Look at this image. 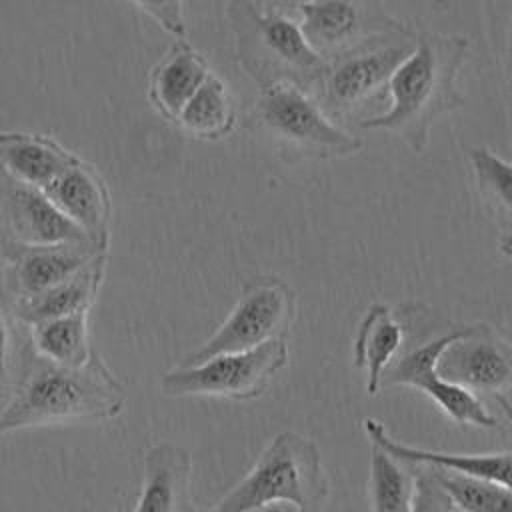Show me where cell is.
<instances>
[{
  "mask_svg": "<svg viewBox=\"0 0 512 512\" xmlns=\"http://www.w3.org/2000/svg\"><path fill=\"white\" fill-rule=\"evenodd\" d=\"M470 42L462 34L416 30L410 56L396 68L388 84V110L358 122L362 130L398 136L412 152L422 154L438 118L464 106L458 76Z\"/></svg>",
  "mask_w": 512,
  "mask_h": 512,
  "instance_id": "6da1fadb",
  "label": "cell"
},
{
  "mask_svg": "<svg viewBox=\"0 0 512 512\" xmlns=\"http://www.w3.org/2000/svg\"><path fill=\"white\" fill-rule=\"evenodd\" d=\"M126 406V390L98 352L84 366H62L30 344L6 408L0 434L58 424L112 420Z\"/></svg>",
  "mask_w": 512,
  "mask_h": 512,
  "instance_id": "7a4b0ae2",
  "label": "cell"
},
{
  "mask_svg": "<svg viewBox=\"0 0 512 512\" xmlns=\"http://www.w3.org/2000/svg\"><path fill=\"white\" fill-rule=\"evenodd\" d=\"M226 18L236 62L260 90L292 82L314 94L328 62L308 44L296 16L262 12L252 0H228Z\"/></svg>",
  "mask_w": 512,
  "mask_h": 512,
  "instance_id": "3957f363",
  "label": "cell"
},
{
  "mask_svg": "<svg viewBox=\"0 0 512 512\" xmlns=\"http://www.w3.org/2000/svg\"><path fill=\"white\" fill-rule=\"evenodd\" d=\"M330 494L318 446L292 430L276 434L252 468L204 512H250L288 502L300 512H324Z\"/></svg>",
  "mask_w": 512,
  "mask_h": 512,
  "instance_id": "277c9868",
  "label": "cell"
},
{
  "mask_svg": "<svg viewBox=\"0 0 512 512\" xmlns=\"http://www.w3.org/2000/svg\"><path fill=\"white\" fill-rule=\"evenodd\" d=\"M252 120L292 160L348 158L364 146L324 112L310 90L292 82L260 90Z\"/></svg>",
  "mask_w": 512,
  "mask_h": 512,
  "instance_id": "5b68a950",
  "label": "cell"
},
{
  "mask_svg": "<svg viewBox=\"0 0 512 512\" xmlns=\"http://www.w3.org/2000/svg\"><path fill=\"white\" fill-rule=\"evenodd\" d=\"M416 44V28L380 36L326 64L314 90L324 112L336 122L358 114L382 96L396 68L410 56Z\"/></svg>",
  "mask_w": 512,
  "mask_h": 512,
  "instance_id": "8992f818",
  "label": "cell"
},
{
  "mask_svg": "<svg viewBox=\"0 0 512 512\" xmlns=\"http://www.w3.org/2000/svg\"><path fill=\"white\" fill-rule=\"evenodd\" d=\"M296 318V292L274 276L244 282L240 296L222 324L178 366H196L218 354L254 350L286 340Z\"/></svg>",
  "mask_w": 512,
  "mask_h": 512,
  "instance_id": "52a82bcc",
  "label": "cell"
},
{
  "mask_svg": "<svg viewBox=\"0 0 512 512\" xmlns=\"http://www.w3.org/2000/svg\"><path fill=\"white\" fill-rule=\"evenodd\" d=\"M286 364L288 344L274 340L254 350L218 354L196 366H176L160 378V390L170 398L254 400L268 392Z\"/></svg>",
  "mask_w": 512,
  "mask_h": 512,
  "instance_id": "ba28073f",
  "label": "cell"
},
{
  "mask_svg": "<svg viewBox=\"0 0 512 512\" xmlns=\"http://www.w3.org/2000/svg\"><path fill=\"white\" fill-rule=\"evenodd\" d=\"M470 324H448L436 336H424L418 344L400 352L382 378V390L394 386L416 388L426 394L442 414L458 426L492 430L498 426L496 416L488 412L484 402L470 388L448 380L438 366L444 352L468 332Z\"/></svg>",
  "mask_w": 512,
  "mask_h": 512,
  "instance_id": "9c48e42d",
  "label": "cell"
},
{
  "mask_svg": "<svg viewBox=\"0 0 512 512\" xmlns=\"http://www.w3.org/2000/svg\"><path fill=\"white\" fill-rule=\"evenodd\" d=\"M296 20L308 44L326 62L410 28L386 10L384 0H314L298 8Z\"/></svg>",
  "mask_w": 512,
  "mask_h": 512,
  "instance_id": "30bf717a",
  "label": "cell"
},
{
  "mask_svg": "<svg viewBox=\"0 0 512 512\" xmlns=\"http://www.w3.org/2000/svg\"><path fill=\"white\" fill-rule=\"evenodd\" d=\"M2 222L16 246H94L90 238L42 192L0 172ZM96 248V246H94ZM98 250V248H96Z\"/></svg>",
  "mask_w": 512,
  "mask_h": 512,
  "instance_id": "8fae6325",
  "label": "cell"
},
{
  "mask_svg": "<svg viewBox=\"0 0 512 512\" xmlns=\"http://www.w3.org/2000/svg\"><path fill=\"white\" fill-rule=\"evenodd\" d=\"M438 370L472 392L504 394L512 388V344L490 324L474 322L444 352Z\"/></svg>",
  "mask_w": 512,
  "mask_h": 512,
  "instance_id": "7c38bea8",
  "label": "cell"
},
{
  "mask_svg": "<svg viewBox=\"0 0 512 512\" xmlns=\"http://www.w3.org/2000/svg\"><path fill=\"white\" fill-rule=\"evenodd\" d=\"M6 292L10 302L36 298L82 272L98 254L94 246H16L6 244Z\"/></svg>",
  "mask_w": 512,
  "mask_h": 512,
  "instance_id": "4fadbf2b",
  "label": "cell"
},
{
  "mask_svg": "<svg viewBox=\"0 0 512 512\" xmlns=\"http://www.w3.org/2000/svg\"><path fill=\"white\" fill-rule=\"evenodd\" d=\"M368 442L378 444L406 466H426L472 480L492 482L512 488V452H484V454H458L412 446L394 438L386 426L376 418L362 420Z\"/></svg>",
  "mask_w": 512,
  "mask_h": 512,
  "instance_id": "5bb4252c",
  "label": "cell"
},
{
  "mask_svg": "<svg viewBox=\"0 0 512 512\" xmlns=\"http://www.w3.org/2000/svg\"><path fill=\"white\" fill-rule=\"evenodd\" d=\"M88 238L106 252L110 230V196L102 178L82 160L66 168L44 192Z\"/></svg>",
  "mask_w": 512,
  "mask_h": 512,
  "instance_id": "9a60e30c",
  "label": "cell"
},
{
  "mask_svg": "<svg viewBox=\"0 0 512 512\" xmlns=\"http://www.w3.org/2000/svg\"><path fill=\"white\" fill-rule=\"evenodd\" d=\"M408 330L398 312L388 304L374 302L362 316L352 342L354 368L366 374V394L382 390V378L406 346Z\"/></svg>",
  "mask_w": 512,
  "mask_h": 512,
  "instance_id": "2e32d148",
  "label": "cell"
},
{
  "mask_svg": "<svg viewBox=\"0 0 512 512\" xmlns=\"http://www.w3.org/2000/svg\"><path fill=\"white\" fill-rule=\"evenodd\" d=\"M192 456L178 444L162 442L144 456V474L132 512H188Z\"/></svg>",
  "mask_w": 512,
  "mask_h": 512,
  "instance_id": "e0dca14e",
  "label": "cell"
},
{
  "mask_svg": "<svg viewBox=\"0 0 512 512\" xmlns=\"http://www.w3.org/2000/svg\"><path fill=\"white\" fill-rule=\"evenodd\" d=\"M80 158L56 140L28 132H0V172L46 192Z\"/></svg>",
  "mask_w": 512,
  "mask_h": 512,
  "instance_id": "ac0fdd59",
  "label": "cell"
},
{
  "mask_svg": "<svg viewBox=\"0 0 512 512\" xmlns=\"http://www.w3.org/2000/svg\"><path fill=\"white\" fill-rule=\"evenodd\" d=\"M210 74L206 58L186 38L176 40L150 70L148 98L166 120L176 122Z\"/></svg>",
  "mask_w": 512,
  "mask_h": 512,
  "instance_id": "d6986e66",
  "label": "cell"
},
{
  "mask_svg": "<svg viewBox=\"0 0 512 512\" xmlns=\"http://www.w3.org/2000/svg\"><path fill=\"white\" fill-rule=\"evenodd\" d=\"M106 254H98L82 272L64 284L30 300L12 302L8 308L22 326H34L44 320L62 318L70 314L90 312L100 284L104 280Z\"/></svg>",
  "mask_w": 512,
  "mask_h": 512,
  "instance_id": "ffe728a7",
  "label": "cell"
},
{
  "mask_svg": "<svg viewBox=\"0 0 512 512\" xmlns=\"http://www.w3.org/2000/svg\"><path fill=\"white\" fill-rule=\"evenodd\" d=\"M478 192L498 230V246L512 260V162L490 148L476 146L468 154Z\"/></svg>",
  "mask_w": 512,
  "mask_h": 512,
  "instance_id": "44dd1931",
  "label": "cell"
},
{
  "mask_svg": "<svg viewBox=\"0 0 512 512\" xmlns=\"http://www.w3.org/2000/svg\"><path fill=\"white\" fill-rule=\"evenodd\" d=\"M236 122V102L226 82L216 74H210L204 80L176 120L186 134L200 140L226 138L234 132Z\"/></svg>",
  "mask_w": 512,
  "mask_h": 512,
  "instance_id": "7402d4cb",
  "label": "cell"
},
{
  "mask_svg": "<svg viewBox=\"0 0 512 512\" xmlns=\"http://www.w3.org/2000/svg\"><path fill=\"white\" fill-rule=\"evenodd\" d=\"M34 352L54 364L84 366L92 360L88 312L52 318L26 326Z\"/></svg>",
  "mask_w": 512,
  "mask_h": 512,
  "instance_id": "603a6c76",
  "label": "cell"
},
{
  "mask_svg": "<svg viewBox=\"0 0 512 512\" xmlns=\"http://www.w3.org/2000/svg\"><path fill=\"white\" fill-rule=\"evenodd\" d=\"M368 494L372 512H410L414 474L390 452L370 442Z\"/></svg>",
  "mask_w": 512,
  "mask_h": 512,
  "instance_id": "cb8c5ba5",
  "label": "cell"
},
{
  "mask_svg": "<svg viewBox=\"0 0 512 512\" xmlns=\"http://www.w3.org/2000/svg\"><path fill=\"white\" fill-rule=\"evenodd\" d=\"M458 512H512V488L432 468Z\"/></svg>",
  "mask_w": 512,
  "mask_h": 512,
  "instance_id": "d4e9b609",
  "label": "cell"
},
{
  "mask_svg": "<svg viewBox=\"0 0 512 512\" xmlns=\"http://www.w3.org/2000/svg\"><path fill=\"white\" fill-rule=\"evenodd\" d=\"M28 350V328L22 326L0 300V412L12 398Z\"/></svg>",
  "mask_w": 512,
  "mask_h": 512,
  "instance_id": "484cf974",
  "label": "cell"
},
{
  "mask_svg": "<svg viewBox=\"0 0 512 512\" xmlns=\"http://www.w3.org/2000/svg\"><path fill=\"white\" fill-rule=\"evenodd\" d=\"M406 466V464H404ZM414 474V496L410 512H454V502L432 468L408 466Z\"/></svg>",
  "mask_w": 512,
  "mask_h": 512,
  "instance_id": "4316f807",
  "label": "cell"
},
{
  "mask_svg": "<svg viewBox=\"0 0 512 512\" xmlns=\"http://www.w3.org/2000/svg\"><path fill=\"white\" fill-rule=\"evenodd\" d=\"M148 18H152L166 34L176 40L186 38V10L184 0H128Z\"/></svg>",
  "mask_w": 512,
  "mask_h": 512,
  "instance_id": "83f0119b",
  "label": "cell"
},
{
  "mask_svg": "<svg viewBox=\"0 0 512 512\" xmlns=\"http://www.w3.org/2000/svg\"><path fill=\"white\" fill-rule=\"evenodd\" d=\"M256 4L258 10L262 12H282V14H290L296 16L298 8L304 4H310L314 0H252Z\"/></svg>",
  "mask_w": 512,
  "mask_h": 512,
  "instance_id": "f1b7e54d",
  "label": "cell"
},
{
  "mask_svg": "<svg viewBox=\"0 0 512 512\" xmlns=\"http://www.w3.org/2000/svg\"><path fill=\"white\" fill-rule=\"evenodd\" d=\"M250 512H300L296 506L288 504V502H274V504H266L260 508H254Z\"/></svg>",
  "mask_w": 512,
  "mask_h": 512,
  "instance_id": "f546056e",
  "label": "cell"
},
{
  "mask_svg": "<svg viewBox=\"0 0 512 512\" xmlns=\"http://www.w3.org/2000/svg\"><path fill=\"white\" fill-rule=\"evenodd\" d=\"M496 402H498V408L502 410V414L506 416V420L512 428V402L506 398V394H496Z\"/></svg>",
  "mask_w": 512,
  "mask_h": 512,
  "instance_id": "4dcf8cb0",
  "label": "cell"
},
{
  "mask_svg": "<svg viewBox=\"0 0 512 512\" xmlns=\"http://www.w3.org/2000/svg\"><path fill=\"white\" fill-rule=\"evenodd\" d=\"M188 512H204V510H200V508H196V506H194V504H192V506H190V508H188Z\"/></svg>",
  "mask_w": 512,
  "mask_h": 512,
  "instance_id": "1f68e13d",
  "label": "cell"
},
{
  "mask_svg": "<svg viewBox=\"0 0 512 512\" xmlns=\"http://www.w3.org/2000/svg\"><path fill=\"white\" fill-rule=\"evenodd\" d=\"M0 220H2V186H0Z\"/></svg>",
  "mask_w": 512,
  "mask_h": 512,
  "instance_id": "d6a6232c",
  "label": "cell"
},
{
  "mask_svg": "<svg viewBox=\"0 0 512 512\" xmlns=\"http://www.w3.org/2000/svg\"><path fill=\"white\" fill-rule=\"evenodd\" d=\"M510 78H512V68H510Z\"/></svg>",
  "mask_w": 512,
  "mask_h": 512,
  "instance_id": "836d02e7",
  "label": "cell"
}]
</instances>
